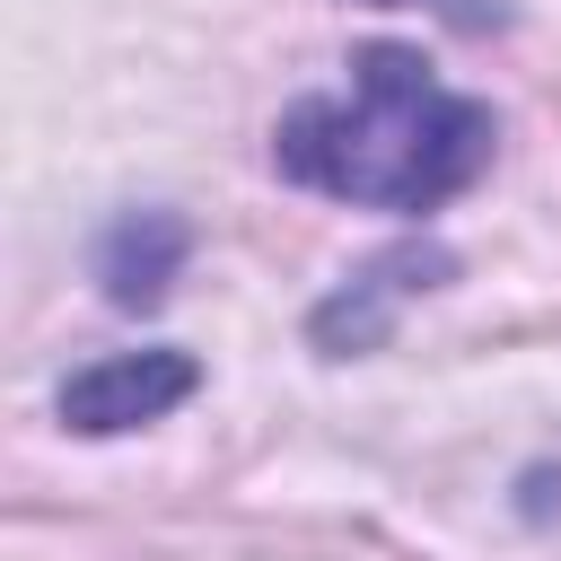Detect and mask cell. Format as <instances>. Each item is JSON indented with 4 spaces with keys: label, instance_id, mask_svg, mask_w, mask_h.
Instances as JSON below:
<instances>
[{
    "label": "cell",
    "instance_id": "7a4b0ae2",
    "mask_svg": "<svg viewBox=\"0 0 561 561\" xmlns=\"http://www.w3.org/2000/svg\"><path fill=\"white\" fill-rule=\"evenodd\" d=\"M193 386H202V368H193L184 351H114V359H88V368L61 386V421H70L79 438H114V430L167 421Z\"/></svg>",
    "mask_w": 561,
    "mask_h": 561
},
{
    "label": "cell",
    "instance_id": "5b68a950",
    "mask_svg": "<svg viewBox=\"0 0 561 561\" xmlns=\"http://www.w3.org/2000/svg\"><path fill=\"white\" fill-rule=\"evenodd\" d=\"M368 9H430V18H447V26H465V35H482V26L508 18L500 0H368Z\"/></svg>",
    "mask_w": 561,
    "mask_h": 561
},
{
    "label": "cell",
    "instance_id": "6da1fadb",
    "mask_svg": "<svg viewBox=\"0 0 561 561\" xmlns=\"http://www.w3.org/2000/svg\"><path fill=\"white\" fill-rule=\"evenodd\" d=\"M491 105L456 96L421 53L359 44L351 88L298 96L272 123V167L351 210H438L491 167Z\"/></svg>",
    "mask_w": 561,
    "mask_h": 561
},
{
    "label": "cell",
    "instance_id": "3957f363",
    "mask_svg": "<svg viewBox=\"0 0 561 561\" xmlns=\"http://www.w3.org/2000/svg\"><path fill=\"white\" fill-rule=\"evenodd\" d=\"M456 263L438 254V245H394V254H377V263H359L316 316H307V342L324 351V359H351V351H377L386 333H394V307L403 298H421V289H438Z\"/></svg>",
    "mask_w": 561,
    "mask_h": 561
},
{
    "label": "cell",
    "instance_id": "277c9868",
    "mask_svg": "<svg viewBox=\"0 0 561 561\" xmlns=\"http://www.w3.org/2000/svg\"><path fill=\"white\" fill-rule=\"evenodd\" d=\"M184 254H193V228L175 210H123L96 237V280H105L114 307H158L167 280L184 272Z\"/></svg>",
    "mask_w": 561,
    "mask_h": 561
}]
</instances>
